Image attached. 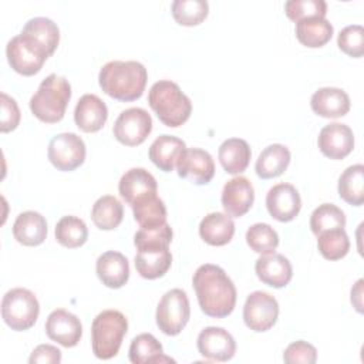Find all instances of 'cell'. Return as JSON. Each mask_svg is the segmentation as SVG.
Wrapping results in <instances>:
<instances>
[{
	"label": "cell",
	"mask_w": 364,
	"mask_h": 364,
	"mask_svg": "<svg viewBox=\"0 0 364 364\" xmlns=\"http://www.w3.org/2000/svg\"><path fill=\"white\" fill-rule=\"evenodd\" d=\"M192 284L200 310L216 318L229 316L236 304V287L226 272L212 263L199 266L193 274Z\"/></svg>",
	"instance_id": "6da1fadb"
},
{
	"label": "cell",
	"mask_w": 364,
	"mask_h": 364,
	"mask_svg": "<svg viewBox=\"0 0 364 364\" xmlns=\"http://www.w3.org/2000/svg\"><path fill=\"white\" fill-rule=\"evenodd\" d=\"M146 80V68L138 61L114 60L102 65L98 74L101 90L111 98L122 102L141 98Z\"/></svg>",
	"instance_id": "7a4b0ae2"
},
{
	"label": "cell",
	"mask_w": 364,
	"mask_h": 364,
	"mask_svg": "<svg viewBox=\"0 0 364 364\" xmlns=\"http://www.w3.org/2000/svg\"><path fill=\"white\" fill-rule=\"evenodd\" d=\"M148 102L159 121L171 128L185 124L192 112V102L179 85L169 80L156 81L149 92Z\"/></svg>",
	"instance_id": "3957f363"
},
{
	"label": "cell",
	"mask_w": 364,
	"mask_h": 364,
	"mask_svg": "<svg viewBox=\"0 0 364 364\" xmlns=\"http://www.w3.org/2000/svg\"><path fill=\"white\" fill-rule=\"evenodd\" d=\"M71 98V85L65 77L50 74L30 98V111L46 124H55L64 118Z\"/></svg>",
	"instance_id": "277c9868"
},
{
	"label": "cell",
	"mask_w": 364,
	"mask_h": 364,
	"mask_svg": "<svg viewBox=\"0 0 364 364\" xmlns=\"http://www.w3.org/2000/svg\"><path fill=\"white\" fill-rule=\"evenodd\" d=\"M127 330L128 321L121 311H101L91 326V346L94 355L100 360H109L115 357Z\"/></svg>",
	"instance_id": "5b68a950"
},
{
	"label": "cell",
	"mask_w": 364,
	"mask_h": 364,
	"mask_svg": "<svg viewBox=\"0 0 364 364\" xmlns=\"http://www.w3.org/2000/svg\"><path fill=\"white\" fill-rule=\"evenodd\" d=\"M40 313V304L33 291L16 287L9 290L1 300V317L14 331L31 328Z\"/></svg>",
	"instance_id": "8992f818"
},
{
	"label": "cell",
	"mask_w": 364,
	"mask_h": 364,
	"mask_svg": "<svg viewBox=\"0 0 364 364\" xmlns=\"http://www.w3.org/2000/svg\"><path fill=\"white\" fill-rule=\"evenodd\" d=\"M6 55L10 67L26 77L37 74L50 57L38 43L21 33L7 43Z\"/></svg>",
	"instance_id": "52a82bcc"
},
{
	"label": "cell",
	"mask_w": 364,
	"mask_h": 364,
	"mask_svg": "<svg viewBox=\"0 0 364 364\" xmlns=\"http://www.w3.org/2000/svg\"><path fill=\"white\" fill-rule=\"evenodd\" d=\"M191 317L186 293L182 289L168 290L156 307V326L166 336H178Z\"/></svg>",
	"instance_id": "ba28073f"
},
{
	"label": "cell",
	"mask_w": 364,
	"mask_h": 364,
	"mask_svg": "<svg viewBox=\"0 0 364 364\" xmlns=\"http://www.w3.org/2000/svg\"><path fill=\"white\" fill-rule=\"evenodd\" d=\"M85 144L74 132L57 134L48 144V159L54 168L63 172H70L82 165L85 159Z\"/></svg>",
	"instance_id": "9c48e42d"
},
{
	"label": "cell",
	"mask_w": 364,
	"mask_h": 364,
	"mask_svg": "<svg viewBox=\"0 0 364 364\" xmlns=\"http://www.w3.org/2000/svg\"><path fill=\"white\" fill-rule=\"evenodd\" d=\"M279 303L272 294L256 290L247 296L243 306V320L250 330L256 333L267 331L276 324Z\"/></svg>",
	"instance_id": "30bf717a"
},
{
	"label": "cell",
	"mask_w": 364,
	"mask_h": 364,
	"mask_svg": "<svg viewBox=\"0 0 364 364\" xmlns=\"http://www.w3.org/2000/svg\"><path fill=\"white\" fill-rule=\"evenodd\" d=\"M114 136L127 146L141 145L152 131V118L144 108L122 111L114 124Z\"/></svg>",
	"instance_id": "8fae6325"
},
{
	"label": "cell",
	"mask_w": 364,
	"mask_h": 364,
	"mask_svg": "<svg viewBox=\"0 0 364 364\" xmlns=\"http://www.w3.org/2000/svg\"><path fill=\"white\" fill-rule=\"evenodd\" d=\"M196 344L200 355L209 361L225 363L233 358L236 353V341L233 336L222 327H205L199 333Z\"/></svg>",
	"instance_id": "7c38bea8"
},
{
	"label": "cell",
	"mask_w": 364,
	"mask_h": 364,
	"mask_svg": "<svg viewBox=\"0 0 364 364\" xmlns=\"http://www.w3.org/2000/svg\"><path fill=\"white\" fill-rule=\"evenodd\" d=\"M178 175L195 185H206L215 175V162L208 151L186 148L176 162Z\"/></svg>",
	"instance_id": "4fadbf2b"
},
{
	"label": "cell",
	"mask_w": 364,
	"mask_h": 364,
	"mask_svg": "<svg viewBox=\"0 0 364 364\" xmlns=\"http://www.w3.org/2000/svg\"><path fill=\"white\" fill-rule=\"evenodd\" d=\"M118 191L122 199L132 208L136 203L156 196L158 185L154 175L146 169L132 168L121 176Z\"/></svg>",
	"instance_id": "5bb4252c"
},
{
	"label": "cell",
	"mask_w": 364,
	"mask_h": 364,
	"mask_svg": "<svg viewBox=\"0 0 364 364\" xmlns=\"http://www.w3.org/2000/svg\"><path fill=\"white\" fill-rule=\"evenodd\" d=\"M266 208L270 216L279 222L293 220L300 209L301 199L291 183H277L266 195Z\"/></svg>",
	"instance_id": "9a60e30c"
},
{
	"label": "cell",
	"mask_w": 364,
	"mask_h": 364,
	"mask_svg": "<svg viewBox=\"0 0 364 364\" xmlns=\"http://www.w3.org/2000/svg\"><path fill=\"white\" fill-rule=\"evenodd\" d=\"M46 334L50 340L57 341L63 347H74L81 340L82 326L75 314L64 309H57L47 317Z\"/></svg>",
	"instance_id": "2e32d148"
},
{
	"label": "cell",
	"mask_w": 364,
	"mask_h": 364,
	"mask_svg": "<svg viewBox=\"0 0 364 364\" xmlns=\"http://www.w3.org/2000/svg\"><path fill=\"white\" fill-rule=\"evenodd\" d=\"M317 145L321 154L330 159H343L354 148V134L350 127L340 122H331L321 128Z\"/></svg>",
	"instance_id": "e0dca14e"
},
{
	"label": "cell",
	"mask_w": 364,
	"mask_h": 364,
	"mask_svg": "<svg viewBox=\"0 0 364 364\" xmlns=\"http://www.w3.org/2000/svg\"><path fill=\"white\" fill-rule=\"evenodd\" d=\"M222 206L230 218H240L249 212L255 200V191L245 176H235L228 181L222 191Z\"/></svg>",
	"instance_id": "ac0fdd59"
},
{
	"label": "cell",
	"mask_w": 364,
	"mask_h": 364,
	"mask_svg": "<svg viewBox=\"0 0 364 364\" xmlns=\"http://www.w3.org/2000/svg\"><path fill=\"white\" fill-rule=\"evenodd\" d=\"M255 272L262 283L274 289L287 286L293 277L289 259L280 253L262 255L255 263Z\"/></svg>",
	"instance_id": "d6986e66"
},
{
	"label": "cell",
	"mask_w": 364,
	"mask_h": 364,
	"mask_svg": "<svg viewBox=\"0 0 364 364\" xmlns=\"http://www.w3.org/2000/svg\"><path fill=\"white\" fill-rule=\"evenodd\" d=\"M108 118L105 102L95 94H84L74 109L75 125L84 132L100 131Z\"/></svg>",
	"instance_id": "ffe728a7"
},
{
	"label": "cell",
	"mask_w": 364,
	"mask_h": 364,
	"mask_svg": "<svg viewBox=\"0 0 364 364\" xmlns=\"http://www.w3.org/2000/svg\"><path fill=\"white\" fill-rule=\"evenodd\" d=\"M98 279L109 289L122 287L129 279V264L127 257L115 250L102 253L95 263Z\"/></svg>",
	"instance_id": "44dd1931"
},
{
	"label": "cell",
	"mask_w": 364,
	"mask_h": 364,
	"mask_svg": "<svg viewBox=\"0 0 364 364\" xmlns=\"http://www.w3.org/2000/svg\"><path fill=\"white\" fill-rule=\"evenodd\" d=\"M314 114L323 118H340L350 111V98L346 91L334 87L318 88L310 100Z\"/></svg>",
	"instance_id": "7402d4cb"
},
{
	"label": "cell",
	"mask_w": 364,
	"mask_h": 364,
	"mask_svg": "<svg viewBox=\"0 0 364 364\" xmlns=\"http://www.w3.org/2000/svg\"><path fill=\"white\" fill-rule=\"evenodd\" d=\"M14 239L24 246H38L47 236L46 218L34 210H26L20 213L13 223Z\"/></svg>",
	"instance_id": "603a6c76"
},
{
	"label": "cell",
	"mask_w": 364,
	"mask_h": 364,
	"mask_svg": "<svg viewBox=\"0 0 364 364\" xmlns=\"http://www.w3.org/2000/svg\"><path fill=\"white\" fill-rule=\"evenodd\" d=\"M185 149L186 145L181 138L164 134L151 144L148 155L156 168L164 172H171Z\"/></svg>",
	"instance_id": "cb8c5ba5"
},
{
	"label": "cell",
	"mask_w": 364,
	"mask_h": 364,
	"mask_svg": "<svg viewBox=\"0 0 364 364\" xmlns=\"http://www.w3.org/2000/svg\"><path fill=\"white\" fill-rule=\"evenodd\" d=\"M199 235L210 246L228 245L235 235L233 219L226 213L212 212L200 220Z\"/></svg>",
	"instance_id": "d4e9b609"
},
{
	"label": "cell",
	"mask_w": 364,
	"mask_h": 364,
	"mask_svg": "<svg viewBox=\"0 0 364 364\" xmlns=\"http://www.w3.org/2000/svg\"><path fill=\"white\" fill-rule=\"evenodd\" d=\"M218 156L222 168L228 173L237 175L247 168L250 162L252 151L249 144L245 139L229 138L220 144Z\"/></svg>",
	"instance_id": "484cf974"
},
{
	"label": "cell",
	"mask_w": 364,
	"mask_h": 364,
	"mask_svg": "<svg viewBox=\"0 0 364 364\" xmlns=\"http://www.w3.org/2000/svg\"><path fill=\"white\" fill-rule=\"evenodd\" d=\"M290 164V151L282 144H272L266 146L255 165V171L262 179H272L280 176Z\"/></svg>",
	"instance_id": "4316f807"
},
{
	"label": "cell",
	"mask_w": 364,
	"mask_h": 364,
	"mask_svg": "<svg viewBox=\"0 0 364 364\" xmlns=\"http://www.w3.org/2000/svg\"><path fill=\"white\" fill-rule=\"evenodd\" d=\"M297 40L310 48L323 47L333 37V26L326 17H311L296 23Z\"/></svg>",
	"instance_id": "83f0119b"
},
{
	"label": "cell",
	"mask_w": 364,
	"mask_h": 364,
	"mask_svg": "<svg viewBox=\"0 0 364 364\" xmlns=\"http://www.w3.org/2000/svg\"><path fill=\"white\" fill-rule=\"evenodd\" d=\"M128 355L132 364L175 363L171 357L164 355L161 343L149 333H142L132 338Z\"/></svg>",
	"instance_id": "f1b7e54d"
},
{
	"label": "cell",
	"mask_w": 364,
	"mask_h": 364,
	"mask_svg": "<svg viewBox=\"0 0 364 364\" xmlns=\"http://www.w3.org/2000/svg\"><path fill=\"white\" fill-rule=\"evenodd\" d=\"M124 218L122 203L112 195H104L95 200L91 209V219L101 230H112L119 226Z\"/></svg>",
	"instance_id": "f546056e"
},
{
	"label": "cell",
	"mask_w": 364,
	"mask_h": 364,
	"mask_svg": "<svg viewBox=\"0 0 364 364\" xmlns=\"http://www.w3.org/2000/svg\"><path fill=\"white\" fill-rule=\"evenodd\" d=\"M135 269L141 277L154 280L162 277L172 264L169 247L151 252H138L135 256Z\"/></svg>",
	"instance_id": "4dcf8cb0"
},
{
	"label": "cell",
	"mask_w": 364,
	"mask_h": 364,
	"mask_svg": "<svg viewBox=\"0 0 364 364\" xmlns=\"http://www.w3.org/2000/svg\"><path fill=\"white\" fill-rule=\"evenodd\" d=\"M340 198L353 206L364 203V166L361 164L348 166L338 178Z\"/></svg>",
	"instance_id": "1f68e13d"
},
{
	"label": "cell",
	"mask_w": 364,
	"mask_h": 364,
	"mask_svg": "<svg viewBox=\"0 0 364 364\" xmlns=\"http://www.w3.org/2000/svg\"><path fill=\"white\" fill-rule=\"evenodd\" d=\"M21 34L28 36L36 43H38L50 55L55 51L58 41H60V30L57 24L47 18V17H34L30 18L23 30Z\"/></svg>",
	"instance_id": "d6a6232c"
},
{
	"label": "cell",
	"mask_w": 364,
	"mask_h": 364,
	"mask_svg": "<svg viewBox=\"0 0 364 364\" xmlns=\"http://www.w3.org/2000/svg\"><path fill=\"white\" fill-rule=\"evenodd\" d=\"M55 239L57 242L68 249H75L82 246L88 239V229L82 219L77 216H63L55 225Z\"/></svg>",
	"instance_id": "836d02e7"
},
{
	"label": "cell",
	"mask_w": 364,
	"mask_h": 364,
	"mask_svg": "<svg viewBox=\"0 0 364 364\" xmlns=\"http://www.w3.org/2000/svg\"><path fill=\"white\" fill-rule=\"evenodd\" d=\"M317 247L327 260L343 259L350 250V239L344 228L324 230L317 235Z\"/></svg>",
	"instance_id": "e575fe53"
},
{
	"label": "cell",
	"mask_w": 364,
	"mask_h": 364,
	"mask_svg": "<svg viewBox=\"0 0 364 364\" xmlns=\"http://www.w3.org/2000/svg\"><path fill=\"white\" fill-rule=\"evenodd\" d=\"M132 213L134 219L144 229H152L166 223V208L158 195L134 205Z\"/></svg>",
	"instance_id": "d590c367"
},
{
	"label": "cell",
	"mask_w": 364,
	"mask_h": 364,
	"mask_svg": "<svg viewBox=\"0 0 364 364\" xmlns=\"http://www.w3.org/2000/svg\"><path fill=\"white\" fill-rule=\"evenodd\" d=\"M175 21L181 26H198L209 13V4L205 0H175L171 6Z\"/></svg>",
	"instance_id": "8d00e7d4"
},
{
	"label": "cell",
	"mask_w": 364,
	"mask_h": 364,
	"mask_svg": "<svg viewBox=\"0 0 364 364\" xmlns=\"http://www.w3.org/2000/svg\"><path fill=\"white\" fill-rule=\"evenodd\" d=\"M172 236L173 233L168 223H164L162 226L152 228V229L141 228L134 236V245L138 252L161 250V249L169 247V243L172 242Z\"/></svg>",
	"instance_id": "74e56055"
},
{
	"label": "cell",
	"mask_w": 364,
	"mask_h": 364,
	"mask_svg": "<svg viewBox=\"0 0 364 364\" xmlns=\"http://www.w3.org/2000/svg\"><path fill=\"white\" fill-rule=\"evenodd\" d=\"M246 243L259 255L274 253L279 246V235L267 223H255L246 232Z\"/></svg>",
	"instance_id": "f35d334b"
},
{
	"label": "cell",
	"mask_w": 364,
	"mask_h": 364,
	"mask_svg": "<svg viewBox=\"0 0 364 364\" xmlns=\"http://www.w3.org/2000/svg\"><path fill=\"white\" fill-rule=\"evenodd\" d=\"M344 226H346V215L338 206L333 203H323L317 206L310 216V228L316 236L324 230L344 228Z\"/></svg>",
	"instance_id": "ab89813d"
},
{
	"label": "cell",
	"mask_w": 364,
	"mask_h": 364,
	"mask_svg": "<svg viewBox=\"0 0 364 364\" xmlns=\"http://www.w3.org/2000/svg\"><path fill=\"white\" fill-rule=\"evenodd\" d=\"M284 13L293 21L311 17H324L327 3L324 0H289L284 3Z\"/></svg>",
	"instance_id": "60d3db41"
},
{
	"label": "cell",
	"mask_w": 364,
	"mask_h": 364,
	"mask_svg": "<svg viewBox=\"0 0 364 364\" xmlns=\"http://www.w3.org/2000/svg\"><path fill=\"white\" fill-rule=\"evenodd\" d=\"M338 48L354 58H360L364 54V28L360 24H351L344 27L337 37Z\"/></svg>",
	"instance_id": "b9f144b4"
},
{
	"label": "cell",
	"mask_w": 364,
	"mask_h": 364,
	"mask_svg": "<svg viewBox=\"0 0 364 364\" xmlns=\"http://www.w3.org/2000/svg\"><path fill=\"white\" fill-rule=\"evenodd\" d=\"M283 360L287 364H314L317 360V350L310 343L299 340L287 346L283 353Z\"/></svg>",
	"instance_id": "7bdbcfd3"
},
{
	"label": "cell",
	"mask_w": 364,
	"mask_h": 364,
	"mask_svg": "<svg viewBox=\"0 0 364 364\" xmlns=\"http://www.w3.org/2000/svg\"><path fill=\"white\" fill-rule=\"evenodd\" d=\"M1 98V124L0 131L3 134L10 132L17 128L20 122V109L14 98L7 95L6 92L0 94Z\"/></svg>",
	"instance_id": "ee69618b"
},
{
	"label": "cell",
	"mask_w": 364,
	"mask_h": 364,
	"mask_svg": "<svg viewBox=\"0 0 364 364\" xmlns=\"http://www.w3.org/2000/svg\"><path fill=\"white\" fill-rule=\"evenodd\" d=\"M60 361H61V351L51 344L37 346L28 358L30 364H37V363L58 364Z\"/></svg>",
	"instance_id": "f6af8a7d"
},
{
	"label": "cell",
	"mask_w": 364,
	"mask_h": 364,
	"mask_svg": "<svg viewBox=\"0 0 364 364\" xmlns=\"http://www.w3.org/2000/svg\"><path fill=\"white\" fill-rule=\"evenodd\" d=\"M363 279H358L351 289V303L358 313H363Z\"/></svg>",
	"instance_id": "bcb514c9"
}]
</instances>
